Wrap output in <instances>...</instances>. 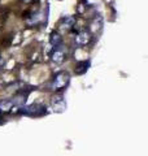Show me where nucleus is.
Instances as JSON below:
<instances>
[{"label": "nucleus", "instance_id": "f257e3e1", "mask_svg": "<svg viewBox=\"0 0 148 156\" xmlns=\"http://www.w3.org/2000/svg\"><path fill=\"white\" fill-rule=\"evenodd\" d=\"M69 81H70V76H69L68 72H58L53 76V80H52V89L53 90H62L68 86Z\"/></svg>", "mask_w": 148, "mask_h": 156}, {"label": "nucleus", "instance_id": "f03ea898", "mask_svg": "<svg viewBox=\"0 0 148 156\" xmlns=\"http://www.w3.org/2000/svg\"><path fill=\"white\" fill-rule=\"evenodd\" d=\"M21 112L29 116H42L43 113H46V107L41 104H33L27 108H22Z\"/></svg>", "mask_w": 148, "mask_h": 156}, {"label": "nucleus", "instance_id": "7ed1b4c3", "mask_svg": "<svg viewBox=\"0 0 148 156\" xmlns=\"http://www.w3.org/2000/svg\"><path fill=\"white\" fill-rule=\"evenodd\" d=\"M65 56H66L65 51H64L61 47L57 46L55 48V51H53V53H52V61L56 62V64H61V62L65 60Z\"/></svg>", "mask_w": 148, "mask_h": 156}, {"label": "nucleus", "instance_id": "20e7f679", "mask_svg": "<svg viewBox=\"0 0 148 156\" xmlns=\"http://www.w3.org/2000/svg\"><path fill=\"white\" fill-rule=\"evenodd\" d=\"M90 41H91V35H90V33L86 31V30L79 31L77 34V37H76V42L78 43V44H81V46L87 44Z\"/></svg>", "mask_w": 148, "mask_h": 156}, {"label": "nucleus", "instance_id": "39448f33", "mask_svg": "<svg viewBox=\"0 0 148 156\" xmlns=\"http://www.w3.org/2000/svg\"><path fill=\"white\" fill-rule=\"evenodd\" d=\"M53 109H55L56 112H62L64 109H65V101H64L62 96H56L53 98Z\"/></svg>", "mask_w": 148, "mask_h": 156}, {"label": "nucleus", "instance_id": "423d86ee", "mask_svg": "<svg viewBox=\"0 0 148 156\" xmlns=\"http://www.w3.org/2000/svg\"><path fill=\"white\" fill-rule=\"evenodd\" d=\"M14 107V103L13 100L11 99H5V100H2L0 101V111L3 112V113H7V112H11Z\"/></svg>", "mask_w": 148, "mask_h": 156}, {"label": "nucleus", "instance_id": "0eeeda50", "mask_svg": "<svg viewBox=\"0 0 148 156\" xmlns=\"http://www.w3.org/2000/svg\"><path fill=\"white\" fill-rule=\"evenodd\" d=\"M87 66H88V62H86V61L79 62V64L77 65V68H76V73L77 74H82V73H85L87 70Z\"/></svg>", "mask_w": 148, "mask_h": 156}, {"label": "nucleus", "instance_id": "6e6552de", "mask_svg": "<svg viewBox=\"0 0 148 156\" xmlns=\"http://www.w3.org/2000/svg\"><path fill=\"white\" fill-rule=\"evenodd\" d=\"M73 23H74V18L73 17H65L62 20V25H64V27H66V29L73 26Z\"/></svg>", "mask_w": 148, "mask_h": 156}, {"label": "nucleus", "instance_id": "1a4fd4ad", "mask_svg": "<svg viewBox=\"0 0 148 156\" xmlns=\"http://www.w3.org/2000/svg\"><path fill=\"white\" fill-rule=\"evenodd\" d=\"M51 42L55 44V47H57L58 44H60V42H61V38H60V35H58L57 33H53L52 34V37H51Z\"/></svg>", "mask_w": 148, "mask_h": 156}]
</instances>
